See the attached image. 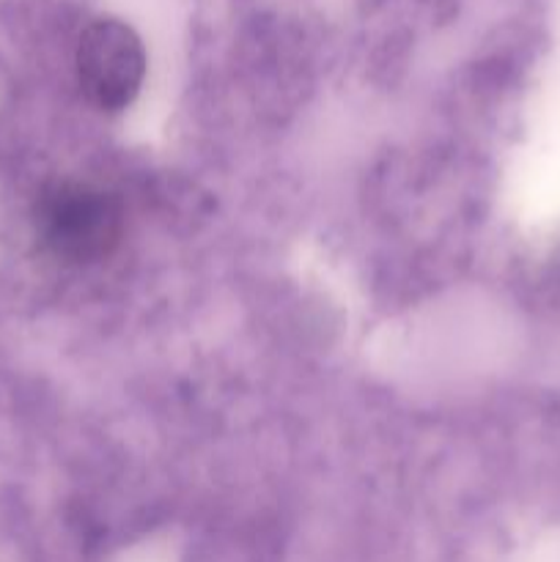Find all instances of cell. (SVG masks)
<instances>
[{"label": "cell", "mask_w": 560, "mask_h": 562, "mask_svg": "<svg viewBox=\"0 0 560 562\" xmlns=\"http://www.w3.org/2000/svg\"><path fill=\"white\" fill-rule=\"evenodd\" d=\"M146 75V49L121 20H97L77 44V77L99 110H124L137 97Z\"/></svg>", "instance_id": "obj_2"}, {"label": "cell", "mask_w": 560, "mask_h": 562, "mask_svg": "<svg viewBox=\"0 0 560 562\" xmlns=\"http://www.w3.org/2000/svg\"><path fill=\"white\" fill-rule=\"evenodd\" d=\"M36 228L44 247L69 263L108 258L124 234L119 201L86 181H58L38 198Z\"/></svg>", "instance_id": "obj_1"}]
</instances>
